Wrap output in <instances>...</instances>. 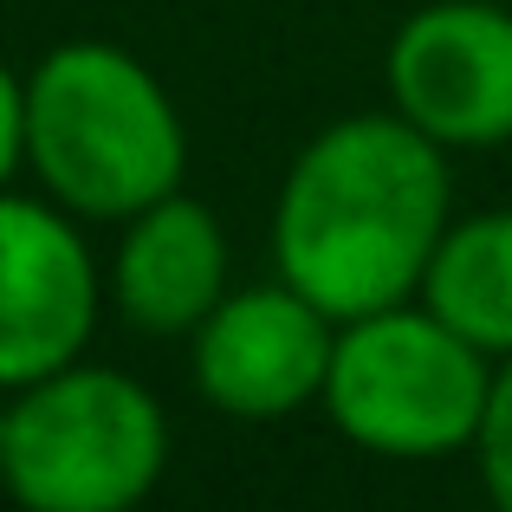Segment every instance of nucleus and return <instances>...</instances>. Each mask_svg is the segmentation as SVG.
I'll return each instance as SVG.
<instances>
[{
    "instance_id": "obj_1",
    "label": "nucleus",
    "mask_w": 512,
    "mask_h": 512,
    "mask_svg": "<svg viewBox=\"0 0 512 512\" xmlns=\"http://www.w3.org/2000/svg\"><path fill=\"white\" fill-rule=\"evenodd\" d=\"M448 195V150L402 111L338 117L292 156L279 182V279L338 325L415 299L448 234Z\"/></svg>"
},
{
    "instance_id": "obj_2",
    "label": "nucleus",
    "mask_w": 512,
    "mask_h": 512,
    "mask_svg": "<svg viewBox=\"0 0 512 512\" xmlns=\"http://www.w3.org/2000/svg\"><path fill=\"white\" fill-rule=\"evenodd\" d=\"M26 169L65 214L130 221L182 188L188 124L137 52L65 39L26 72Z\"/></svg>"
},
{
    "instance_id": "obj_3",
    "label": "nucleus",
    "mask_w": 512,
    "mask_h": 512,
    "mask_svg": "<svg viewBox=\"0 0 512 512\" xmlns=\"http://www.w3.org/2000/svg\"><path fill=\"white\" fill-rule=\"evenodd\" d=\"M169 467V415L130 370L65 363L7 396L0 487L20 512H137Z\"/></svg>"
},
{
    "instance_id": "obj_4",
    "label": "nucleus",
    "mask_w": 512,
    "mask_h": 512,
    "mask_svg": "<svg viewBox=\"0 0 512 512\" xmlns=\"http://www.w3.org/2000/svg\"><path fill=\"white\" fill-rule=\"evenodd\" d=\"M493 396V357L428 305H383L338 325L325 370V415L376 461H441L474 448Z\"/></svg>"
},
{
    "instance_id": "obj_5",
    "label": "nucleus",
    "mask_w": 512,
    "mask_h": 512,
    "mask_svg": "<svg viewBox=\"0 0 512 512\" xmlns=\"http://www.w3.org/2000/svg\"><path fill=\"white\" fill-rule=\"evenodd\" d=\"M389 111L441 150L512 143V13L493 0H435L396 26L383 59Z\"/></svg>"
},
{
    "instance_id": "obj_6",
    "label": "nucleus",
    "mask_w": 512,
    "mask_h": 512,
    "mask_svg": "<svg viewBox=\"0 0 512 512\" xmlns=\"http://www.w3.org/2000/svg\"><path fill=\"white\" fill-rule=\"evenodd\" d=\"M331 350H338V318L273 279L227 292L201 318L188 338V376L201 402L234 422H286L325 396Z\"/></svg>"
},
{
    "instance_id": "obj_7",
    "label": "nucleus",
    "mask_w": 512,
    "mask_h": 512,
    "mask_svg": "<svg viewBox=\"0 0 512 512\" xmlns=\"http://www.w3.org/2000/svg\"><path fill=\"white\" fill-rule=\"evenodd\" d=\"M104 305V273L59 201L0 188V389L85 357Z\"/></svg>"
},
{
    "instance_id": "obj_8",
    "label": "nucleus",
    "mask_w": 512,
    "mask_h": 512,
    "mask_svg": "<svg viewBox=\"0 0 512 512\" xmlns=\"http://www.w3.org/2000/svg\"><path fill=\"white\" fill-rule=\"evenodd\" d=\"M227 299V234L195 195H163L124 221L111 253V305L143 338H195Z\"/></svg>"
},
{
    "instance_id": "obj_9",
    "label": "nucleus",
    "mask_w": 512,
    "mask_h": 512,
    "mask_svg": "<svg viewBox=\"0 0 512 512\" xmlns=\"http://www.w3.org/2000/svg\"><path fill=\"white\" fill-rule=\"evenodd\" d=\"M422 305L493 363L512 357V208L448 221L422 273Z\"/></svg>"
},
{
    "instance_id": "obj_10",
    "label": "nucleus",
    "mask_w": 512,
    "mask_h": 512,
    "mask_svg": "<svg viewBox=\"0 0 512 512\" xmlns=\"http://www.w3.org/2000/svg\"><path fill=\"white\" fill-rule=\"evenodd\" d=\"M474 454H480L487 500L500 512H512V357L493 363V396H487V415H480Z\"/></svg>"
},
{
    "instance_id": "obj_11",
    "label": "nucleus",
    "mask_w": 512,
    "mask_h": 512,
    "mask_svg": "<svg viewBox=\"0 0 512 512\" xmlns=\"http://www.w3.org/2000/svg\"><path fill=\"white\" fill-rule=\"evenodd\" d=\"M26 163V78L0 59V188Z\"/></svg>"
},
{
    "instance_id": "obj_12",
    "label": "nucleus",
    "mask_w": 512,
    "mask_h": 512,
    "mask_svg": "<svg viewBox=\"0 0 512 512\" xmlns=\"http://www.w3.org/2000/svg\"><path fill=\"white\" fill-rule=\"evenodd\" d=\"M0 396H7V389H0ZM0 435H7V402H0Z\"/></svg>"
},
{
    "instance_id": "obj_13",
    "label": "nucleus",
    "mask_w": 512,
    "mask_h": 512,
    "mask_svg": "<svg viewBox=\"0 0 512 512\" xmlns=\"http://www.w3.org/2000/svg\"><path fill=\"white\" fill-rule=\"evenodd\" d=\"M487 512H500V506H487Z\"/></svg>"
}]
</instances>
